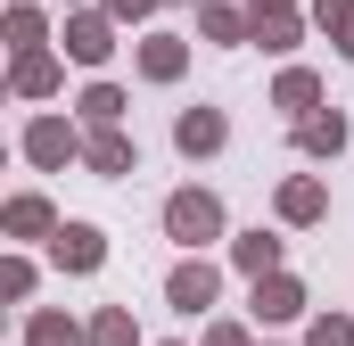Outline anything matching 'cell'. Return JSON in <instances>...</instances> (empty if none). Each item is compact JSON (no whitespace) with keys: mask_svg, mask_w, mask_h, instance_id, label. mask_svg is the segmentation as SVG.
I'll list each match as a JSON object with an SVG mask.
<instances>
[{"mask_svg":"<svg viewBox=\"0 0 354 346\" xmlns=\"http://www.w3.org/2000/svg\"><path fill=\"white\" fill-rule=\"evenodd\" d=\"M165 223H174V239H214V223H223V206H214L206 190H181L174 206H165Z\"/></svg>","mask_w":354,"mask_h":346,"instance_id":"6da1fadb","label":"cell"},{"mask_svg":"<svg viewBox=\"0 0 354 346\" xmlns=\"http://www.w3.org/2000/svg\"><path fill=\"white\" fill-rule=\"evenodd\" d=\"M214 297V272L198 264V272H174V305H206Z\"/></svg>","mask_w":354,"mask_h":346,"instance_id":"7a4b0ae2","label":"cell"},{"mask_svg":"<svg viewBox=\"0 0 354 346\" xmlns=\"http://www.w3.org/2000/svg\"><path fill=\"white\" fill-rule=\"evenodd\" d=\"M58 256H66V264H99V231H83V223L58 231Z\"/></svg>","mask_w":354,"mask_h":346,"instance_id":"3957f363","label":"cell"},{"mask_svg":"<svg viewBox=\"0 0 354 346\" xmlns=\"http://www.w3.org/2000/svg\"><path fill=\"white\" fill-rule=\"evenodd\" d=\"M214 140H223L214 116H181V149H214Z\"/></svg>","mask_w":354,"mask_h":346,"instance_id":"277c9868","label":"cell"},{"mask_svg":"<svg viewBox=\"0 0 354 346\" xmlns=\"http://www.w3.org/2000/svg\"><path fill=\"white\" fill-rule=\"evenodd\" d=\"M338 140H346L338 116H313V124H305V149H338Z\"/></svg>","mask_w":354,"mask_h":346,"instance_id":"5b68a950","label":"cell"},{"mask_svg":"<svg viewBox=\"0 0 354 346\" xmlns=\"http://www.w3.org/2000/svg\"><path fill=\"white\" fill-rule=\"evenodd\" d=\"M313 346H354V338L338 330V322H322V330H313Z\"/></svg>","mask_w":354,"mask_h":346,"instance_id":"8992f818","label":"cell"}]
</instances>
